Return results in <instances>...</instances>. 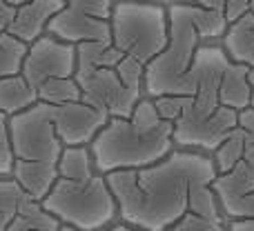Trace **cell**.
<instances>
[{"label":"cell","mask_w":254,"mask_h":231,"mask_svg":"<svg viewBox=\"0 0 254 231\" xmlns=\"http://www.w3.org/2000/svg\"><path fill=\"white\" fill-rule=\"evenodd\" d=\"M219 178L214 158L203 151L174 149L163 162L138 171L107 176L121 223L143 231H167L190 214V196Z\"/></svg>","instance_id":"obj_1"},{"label":"cell","mask_w":254,"mask_h":231,"mask_svg":"<svg viewBox=\"0 0 254 231\" xmlns=\"http://www.w3.org/2000/svg\"><path fill=\"white\" fill-rule=\"evenodd\" d=\"M232 60L223 45H201L194 65L185 76L181 98L185 107L174 122V144L188 151L214 153L239 127V111L225 105L223 87Z\"/></svg>","instance_id":"obj_2"},{"label":"cell","mask_w":254,"mask_h":231,"mask_svg":"<svg viewBox=\"0 0 254 231\" xmlns=\"http://www.w3.org/2000/svg\"><path fill=\"white\" fill-rule=\"evenodd\" d=\"M174 125L165 122L149 98H143L131 118H110L92 149L98 174L138 171L163 162L174 153Z\"/></svg>","instance_id":"obj_3"},{"label":"cell","mask_w":254,"mask_h":231,"mask_svg":"<svg viewBox=\"0 0 254 231\" xmlns=\"http://www.w3.org/2000/svg\"><path fill=\"white\" fill-rule=\"evenodd\" d=\"M40 205L61 220L63 227L76 231H105L119 218V205L107 176L98 171L85 178H58Z\"/></svg>","instance_id":"obj_4"},{"label":"cell","mask_w":254,"mask_h":231,"mask_svg":"<svg viewBox=\"0 0 254 231\" xmlns=\"http://www.w3.org/2000/svg\"><path fill=\"white\" fill-rule=\"evenodd\" d=\"M170 45L145 69V98L181 96L185 76L194 65L203 38L196 22V4H167Z\"/></svg>","instance_id":"obj_5"},{"label":"cell","mask_w":254,"mask_h":231,"mask_svg":"<svg viewBox=\"0 0 254 231\" xmlns=\"http://www.w3.org/2000/svg\"><path fill=\"white\" fill-rule=\"evenodd\" d=\"M112 43L147 69L170 45V16L163 4H114Z\"/></svg>","instance_id":"obj_6"},{"label":"cell","mask_w":254,"mask_h":231,"mask_svg":"<svg viewBox=\"0 0 254 231\" xmlns=\"http://www.w3.org/2000/svg\"><path fill=\"white\" fill-rule=\"evenodd\" d=\"M13 162H43L58 167L65 144L58 138L52 105H34L31 109L9 118Z\"/></svg>","instance_id":"obj_7"},{"label":"cell","mask_w":254,"mask_h":231,"mask_svg":"<svg viewBox=\"0 0 254 231\" xmlns=\"http://www.w3.org/2000/svg\"><path fill=\"white\" fill-rule=\"evenodd\" d=\"M80 85L85 105L94 107L110 118H131L138 102L143 100V92H131L123 85L116 69H96L87 74H76Z\"/></svg>","instance_id":"obj_8"},{"label":"cell","mask_w":254,"mask_h":231,"mask_svg":"<svg viewBox=\"0 0 254 231\" xmlns=\"http://www.w3.org/2000/svg\"><path fill=\"white\" fill-rule=\"evenodd\" d=\"M22 78L38 92L47 80L76 78V47L56 40L54 36H43L27 51L22 62Z\"/></svg>","instance_id":"obj_9"},{"label":"cell","mask_w":254,"mask_h":231,"mask_svg":"<svg viewBox=\"0 0 254 231\" xmlns=\"http://www.w3.org/2000/svg\"><path fill=\"white\" fill-rule=\"evenodd\" d=\"M52 116L58 138L65 147H89L110 122V116L101 114L85 102L52 107Z\"/></svg>","instance_id":"obj_10"},{"label":"cell","mask_w":254,"mask_h":231,"mask_svg":"<svg viewBox=\"0 0 254 231\" xmlns=\"http://www.w3.org/2000/svg\"><path fill=\"white\" fill-rule=\"evenodd\" d=\"M47 36H54L56 40L74 47L83 43H107L112 40V22L87 16L76 4L67 2V7L52 18Z\"/></svg>","instance_id":"obj_11"},{"label":"cell","mask_w":254,"mask_h":231,"mask_svg":"<svg viewBox=\"0 0 254 231\" xmlns=\"http://www.w3.org/2000/svg\"><path fill=\"white\" fill-rule=\"evenodd\" d=\"M67 7L63 0H34V2H18V11L9 27V36L31 47L43 36H47V27L56 13Z\"/></svg>","instance_id":"obj_12"},{"label":"cell","mask_w":254,"mask_h":231,"mask_svg":"<svg viewBox=\"0 0 254 231\" xmlns=\"http://www.w3.org/2000/svg\"><path fill=\"white\" fill-rule=\"evenodd\" d=\"M252 147H254V107H248L246 111L239 114V127L212 153L219 176L232 171Z\"/></svg>","instance_id":"obj_13"},{"label":"cell","mask_w":254,"mask_h":231,"mask_svg":"<svg viewBox=\"0 0 254 231\" xmlns=\"http://www.w3.org/2000/svg\"><path fill=\"white\" fill-rule=\"evenodd\" d=\"M212 189H214L221 207L232 205V202L254 193V147L243 156V160L232 171L219 176Z\"/></svg>","instance_id":"obj_14"},{"label":"cell","mask_w":254,"mask_h":231,"mask_svg":"<svg viewBox=\"0 0 254 231\" xmlns=\"http://www.w3.org/2000/svg\"><path fill=\"white\" fill-rule=\"evenodd\" d=\"M223 49L232 62L250 69L252 107H254V13L252 11L248 16H243L239 22L230 25L228 34L223 38Z\"/></svg>","instance_id":"obj_15"},{"label":"cell","mask_w":254,"mask_h":231,"mask_svg":"<svg viewBox=\"0 0 254 231\" xmlns=\"http://www.w3.org/2000/svg\"><path fill=\"white\" fill-rule=\"evenodd\" d=\"M11 178L34 198L36 202H43L45 198L52 193L54 185L58 183L61 174L58 167L54 165H43V162H13Z\"/></svg>","instance_id":"obj_16"},{"label":"cell","mask_w":254,"mask_h":231,"mask_svg":"<svg viewBox=\"0 0 254 231\" xmlns=\"http://www.w3.org/2000/svg\"><path fill=\"white\" fill-rule=\"evenodd\" d=\"M38 102V92L22 78V74L0 80V114L13 118Z\"/></svg>","instance_id":"obj_17"},{"label":"cell","mask_w":254,"mask_h":231,"mask_svg":"<svg viewBox=\"0 0 254 231\" xmlns=\"http://www.w3.org/2000/svg\"><path fill=\"white\" fill-rule=\"evenodd\" d=\"M123 53L107 43H83L76 47V74H87L96 69H116L123 60Z\"/></svg>","instance_id":"obj_18"},{"label":"cell","mask_w":254,"mask_h":231,"mask_svg":"<svg viewBox=\"0 0 254 231\" xmlns=\"http://www.w3.org/2000/svg\"><path fill=\"white\" fill-rule=\"evenodd\" d=\"M34 198L13 178H0V231H7L18 218L22 207Z\"/></svg>","instance_id":"obj_19"},{"label":"cell","mask_w":254,"mask_h":231,"mask_svg":"<svg viewBox=\"0 0 254 231\" xmlns=\"http://www.w3.org/2000/svg\"><path fill=\"white\" fill-rule=\"evenodd\" d=\"M7 231H63V223L45 211L40 202L29 200Z\"/></svg>","instance_id":"obj_20"},{"label":"cell","mask_w":254,"mask_h":231,"mask_svg":"<svg viewBox=\"0 0 254 231\" xmlns=\"http://www.w3.org/2000/svg\"><path fill=\"white\" fill-rule=\"evenodd\" d=\"M38 100L43 105H52V107L74 105V102L83 100V92H80V85L76 78H54L47 80L38 89Z\"/></svg>","instance_id":"obj_21"},{"label":"cell","mask_w":254,"mask_h":231,"mask_svg":"<svg viewBox=\"0 0 254 231\" xmlns=\"http://www.w3.org/2000/svg\"><path fill=\"white\" fill-rule=\"evenodd\" d=\"M27 51L29 47L13 36H0V80L22 74V62L27 58Z\"/></svg>","instance_id":"obj_22"},{"label":"cell","mask_w":254,"mask_h":231,"mask_svg":"<svg viewBox=\"0 0 254 231\" xmlns=\"http://www.w3.org/2000/svg\"><path fill=\"white\" fill-rule=\"evenodd\" d=\"M116 71H119L121 80H123V85L127 89L145 93V67L140 65V62L125 56L123 60H121V65L116 67Z\"/></svg>","instance_id":"obj_23"},{"label":"cell","mask_w":254,"mask_h":231,"mask_svg":"<svg viewBox=\"0 0 254 231\" xmlns=\"http://www.w3.org/2000/svg\"><path fill=\"white\" fill-rule=\"evenodd\" d=\"M13 171V151L11 134H9V116L0 114V178H11Z\"/></svg>","instance_id":"obj_24"},{"label":"cell","mask_w":254,"mask_h":231,"mask_svg":"<svg viewBox=\"0 0 254 231\" xmlns=\"http://www.w3.org/2000/svg\"><path fill=\"white\" fill-rule=\"evenodd\" d=\"M167 231H228V225L225 220H210L196 214H188Z\"/></svg>","instance_id":"obj_25"},{"label":"cell","mask_w":254,"mask_h":231,"mask_svg":"<svg viewBox=\"0 0 254 231\" xmlns=\"http://www.w3.org/2000/svg\"><path fill=\"white\" fill-rule=\"evenodd\" d=\"M154 105H156V111H158V116H161L163 120L174 125V122L181 118V114H183L185 98H181V96H163V98H156Z\"/></svg>","instance_id":"obj_26"},{"label":"cell","mask_w":254,"mask_h":231,"mask_svg":"<svg viewBox=\"0 0 254 231\" xmlns=\"http://www.w3.org/2000/svg\"><path fill=\"white\" fill-rule=\"evenodd\" d=\"M71 4L85 11L87 16H94L98 20H110L112 22V13H114V4L107 0H71Z\"/></svg>","instance_id":"obj_27"},{"label":"cell","mask_w":254,"mask_h":231,"mask_svg":"<svg viewBox=\"0 0 254 231\" xmlns=\"http://www.w3.org/2000/svg\"><path fill=\"white\" fill-rule=\"evenodd\" d=\"M250 11H252V2H243V0H228L225 2V20H228V25L239 22Z\"/></svg>","instance_id":"obj_28"},{"label":"cell","mask_w":254,"mask_h":231,"mask_svg":"<svg viewBox=\"0 0 254 231\" xmlns=\"http://www.w3.org/2000/svg\"><path fill=\"white\" fill-rule=\"evenodd\" d=\"M18 11V2H4L0 0V36L9 34V27H11L13 18Z\"/></svg>","instance_id":"obj_29"},{"label":"cell","mask_w":254,"mask_h":231,"mask_svg":"<svg viewBox=\"0 0 254 231\" xmlns=\"http://www.w3.org/2000/svg\"><path fill=\"white\" fill-rule=\"evenodd\" d=\"M105 231H143V229H136V227H131V225H125V223H116V225H112V227L105 229Z\"/></svg>","instance_id":"obj_30"},{"label":"cell","mask_w":254,"mask_h":231,"mask_svg":"<svg viewBox=\"0 0 254 231\" xmlns=\"http://www.w3.org/2000/svg\"><path fill=\"white\" fill-rule=\"evenodd\" d=\"M63 231H76V229H71V227H63Z\"/></svg>","instance_id":"obj_31"},{"label":"cell","mask_w":254,"mask_h":231,"mask_svg":"<svg viewBox=\"0 0 254 231\" xmlns=\"http://www.w3.org/2000/svg\"><path fill=\"white\" fill-rule=\"evenodd\" d=\"M252 13H254V2H252Z\"/></svg>","instance_id":"obj_32"}]
</instances>
